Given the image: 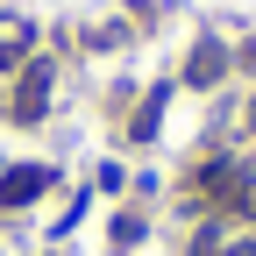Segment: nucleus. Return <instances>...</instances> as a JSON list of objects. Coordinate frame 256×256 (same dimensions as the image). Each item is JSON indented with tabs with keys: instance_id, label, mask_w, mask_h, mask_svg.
Instances as JSON below:
<instances>
[{
	"instance_id": "f257e3e1",
	"label": "nucleus",
	"mask_w": 256,
	"mask_h": 256,
	"mask_svg": "<svg viewBox=\"0 0 256 256\" xmlns=\"http://www.w3.org/2000/svg\"><path fill=\"white\" fill-rule=\"evenodd\" d=\"M43 100H50V64H28L14 86V121H43Z\"/></svg>"
},
{
	"instance_id": "f03ea898",
	"label": "nucleus",
	"mask_w": 256,
	"mask_h": 256,
	"mask_svg": "<svg viewBox=\"0 0 256 256\" xmlns=\"http://www.w3.org/2000/svg\"><path fill=\"white\" fill-rule=\"evenodd\" d=\"M220 72H228V50H220L214 36H200L192 57H185V86H220Z\"/></svg>"
},
{
	"instance_id": "7ed1b4c3",
	"label": "nucleus",
	"mask_w": 256,
	"mask_h": 256,
	"mask_svg": "<svg viewBox=\"0 0 256 256\" xmlns=\"http://www.w3.org/2000/svg\"><path fill=\"white\" fill-rule=\"evenodd\" d=\"M28 43H36V22H22V14H0V64H22Z\"/></svg>"
},
{
	"instance_id": "20e7f679",
	"label": "nucleus",
	"mask_w": 256,
	"mask_h": 256,
	"mask_svg": "<svg viewBox=\"0 0 256 256\" xmlns=\"http://www.w3.org/2000/svg\"><path fill=\"white\" fill-rule=\"evenodd\" d=\"M36 192H50V171H8L0 178V206H28Z\"/></svg>"
},
{
	"instance_id": "39448f33",
	"label": "nucleus",
	"mask_w": 256,
	"mask_h": 256,
	"mask_svg": "<svg viewBox=\"0 0 256 256\" xmlns=\"http://www.w3.org/2000/svg\"><path fill=\"white\" fill-rule=\"evenodd\" d=\"M235 64H242V72H256V43H242V57H235Z\"/></svg>"
},
{
	"instance_id": "423d86ee",
	"label": "nucleus",
	"mask_w": 256,
	"mask_h": 256,
	"mask_svg": "<svg viewBox=\"0 0 256 256\" xmlns=\"http://www.w3.org/2000/svg\"><path fill=\"white\" fill-rule=\"evenodd\" d=\"M235 256H256V249H235Z\"/></svg>"
},
{
	"instance_id": "0eeeda50",
	"label": "nucleus",
	"mask_w": 256,
	"mask_h": 256,
	"mask_svg": "<svg viewBox=\"0 0 256 256\" xmlns=\"http://www.w3.org/2000/svg\"><path fill=\"white\" fill-rule=\"evenodd\" d=\"M249 128H256V107H249Z\"/></svg>"
}]
</instances>
